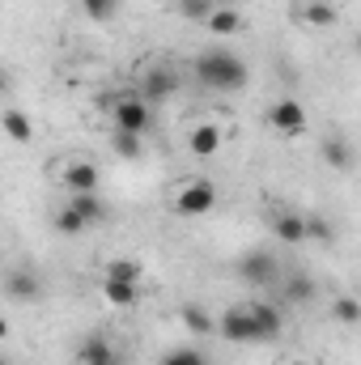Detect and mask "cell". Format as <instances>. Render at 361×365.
<instances>
[{"mask_svg":"<svg viewBox=\"0 0 361 365\" xmlns=\"http://www.w3.org/2000/svg\"><path fill=\"white\" fill-rule=\"evenodd\" d=\"M195 77H200L204 90L234 93L251 81V68H247L238 56H230V51H204V56L195 60Z\"/></svg>","mask_w":361,"mask_h":365,"instance_id":"obj_1","label":"cell"},{"mask_svg":"<svg viewBox=\"0 0 361 365\" xmlns=\"http://www.w3.org/2000/svg\"><path fill=\"white\" fill-rule=\"evenodd\" d=\"M111 119H115V132H136V136H145L149 123H153L149 102H145L141 93H123V98H115V102H111Z\"/></svg>","mask_w":361,"mask_h":365,"instance_id":"obj_2","label":"cell"},{"mask_svg":"<svg viewBox=\"0 0 361 365\" xmlns=\"http://www.w3.org/2000/svg\"><path fill=\"white\" fill-rule=\"evenodd\" d=\"M217 208V187L208 179H187L175 191V212L179 217H208Z\"/></svg>","mask_w":361,"mask_h":365,"instance_id":"obj_3","label":"cell"},{"mask_svg":"<svg viewBox=\"0 0 361 365\" xmlns=\"http://www.w3.org/2000/svg\"><path fill=\"white\" fill-rule=\"evenodd\" d=\"M217 331H221L230 344H264V336H260V323H255L251 306H234V310H225V314L217 319Z\"/></svg>","mask_w":361,"mask_h":365,"instance_id":"obj_4","label":"cell"},{"mask_svg":"<svg viewBox=\"0 0 361 365\" xmlns=\"http://www.w3.org/2000/svg\"><path fill=\"white\" fill-rule=\"evenodd\" d=\"M268 128L276 136H302L306 132V106L298 98H276L268 106Z\"/></svg>","mask_w":361,"mask_h":365,"instance_id":"obj_5","label":"cell"},{"mask_svg":"<svg viewBox=\"0 0 361 365\" xmlns=\"http://www.w3.org/2000/svg\"><path fill=\"white\" fill-rule=\"evenodd\" d=\"M276 259H272V251H247L243 259H238V276L247 280V284H272L276 280Z\"/></svg>","mask_w":361,"mask_h":365,"instance_id":"obj_6","label":"cell"},{"mask_svg":"<svg viewBox=\"0 0 361 365\" xmlns=\"http://www.w3.org/2000/svg\"><path fill=\"white\" fill-rule=\"evenodd\" d=\"M272 234H276V242H285V247H302V242H310V234H306V217H302V212H272Z\"/></svg>","mask_w":361,"mask_h":365,"instance_id":"obj_7","label":"cell"},{"mask_svg":"<svg viewBox=\"0 0 361 365\" xmlns=\"http://www.w3.org/2000/svg\"><path fill=\"white\" fill-rule=\"evenodd\" d=\"M175 90H179V77H175L171 68H149V73L141 77V98H145V102H162V98H171Z\"/></svg>","mask_w":361,"mask_h":365,"instance_id":"obj_8","label":"cell"},{"mask_svg":"<svg viewBox=\"0 0 361 365\" xmlns=\"http://www.w3.org/2000/svg\"><path fill=\"white\" fill-rule=\"evenodd\" d=\"M60 179L68 187V195H86V191H98V166L93 162H68Z\"/></svg>","mask_w":361,"mask_h":365,"instance_id":"obj_9","label":"cell"},{"mask_svg":"<svg viewBox=\"0 0 361 365\" xmlns=\"http://www.w3.org/2000/svg\"><path fill=\"white\" fill-rule=\"evenodd\" d=\"M221 128L217 123H200V128H191V140H187V149L195 153V158H213V153H221Z\"/></svg>","mask_w":361,"mask_h":365,"instance_id":"obj_10","label":"cell"},{"mask_svg":"<svg viewBox=\"0 0 361 365\" xmlns=\"http://www.w3.org/2000/svg\"><path fill=\"white\" fill-rule=\"evenodd\" d=\"M102 297H106V306L128 310V306H136L141 284H132V280H102Z\"/></svg>","mask_w":361,"mask_h":365,"instance_id":"obj_11","label":"cell"},{"mask_svg":"<svg viewBox=\"0 0 361 365\" xmlns=\"http://www.w3.org/2000/svg\"><path fill=\"white\" fill-rule=\"evenodd\" d=\"M204 30H208L213 38H234V34L243 30V17H238L234 9H213L208 21H204Z\"/></svg>","mask_w":361,"mask_h":365,"instance_id":"obj_12","label":"cell"},{"mask_svg":"<svg viewBox=\"0 0 361 365\" xmlns=\"http://www.w3.org/2000/svg\"><path fill=\"white\" fill-rule=\"evenodd\" d=\"M0 123H4V136H9L13 145H30V140H34V123H30L17 106H9V110L0 115Z\"/></svg>","mask_w":361,"mask_h":365,"instance_id":"obj_13","label":"cell"},{"mask_svg":"<svg viewBox=\"0 0 361 365\" xmlns=\"http://www.w3.org/2000/svg\"><path fill=\"white\" fill-rule=\"evenodd\" d=\"M323 162H327L332 170H349V166H353V145H349L345 136H327V140H323Z\"/></svg>","mask_w":361,"mask_h":365,"instance_id":"obj_14","label":"cell"},{"mask_svg":"<svg viewBox=\"0 0 361 365\" xmlns=\"http://www.w3.org/2000/svg\"><path fill=\"white\" fill-rule=\"evenodd\" d=\"M179 319H183V327L195 331V336H213V331H217V319H213L204 306H183Z\"/></svg>","mask_w":361,"mask_h":365,"instance_id":"obj_15","label":"cell"},{"mask_svg":"<svg viewBox=\"0 0 361 365\" xmlns=\"http://www.w3.org/2000/svg\"><path fill=\"white\" fill-rule=\"evenodd\" d=\"M68 208H77L86 217V225H98L106 221V204L98 200V191H86V195H68Z\"/></svg>","mask_w":361,"mask_h":365,"instance_id":"obj_16","label":"cell"},{"mask_svg":"<svg viewBox=\"0 0 361 365\" xmlns=\"http://www.w3.org/2000/svg\"><path fill=\"white\" fill-rule=\"evenodd\" d=\"M298 13H302V21H306V26H319V30L336 21V9H332V0H306Z\"/></svg>","mask_w":361,"mask_h":365,"instance_id":"obj_17","label":"cell"},{"mask_svg":"<svg viewBox=\"0 0 361 365\" xmlns=\"http://www.w3.org/2000/svg\"><path fill=\"white\" fill-rule=\"evenodd\" d=\"M77 361L81 365H106V361H115V349H111L106 340L93 336V340H86V344L77 349Z\"/></svg>","mask_w":361,"mask_h":365,"instance_id":"obj_18","label":"cell"},{"mask_svg":"<svg viewBox=\"0 0 361 365\" xmlns=\"http://www.w3.org/2000/svg\"><path fill=\"white\" fill-rule=\"evenodd\" d=\"M111 149H115V158L132 162V158L145 153V136H136V132H115V136H111Z\"/></svg>","mask_w":361,"mask_h":365,"instance_id":"obj_19","label":"cell"},{"mask_svg":"<svg viewBox=\"0 0 361 365\" xmlns=\"http://www.w3.org/2000/svg\"><path fill=\"white\" fill-rule=\"evenodd\" d=\"M141 276H145V268L136 259H111L102 268V280H132V284H141Z\"/></svg>","mask_w":361,"mask_h":365,"instance_id":"obj_20","label":"cell"},{"mask_svg":"<svg viewBox=\"0 0 361 365\" xmlns=\"http://www.w3.org/2000/svg\"><path fill=\"white\" fill-rule=\"evenodd\" d=\"M9 297H17V302L39 297V276L34 272H9Z\"/></svg>","mask_w":361,"mask_h":365,"instance_id":"obj_21","label":"cell"},{"mask_svg":"<svg viewBox=\"0 0 361 365\" xmlns=\"http://www.w3.org/2000/svg\"><path fill=\"white\" fill-rule=\"evenodd\" d=\"M251 314H255V323H260V336H264V340H276V336H280V314H276L272 306L255 302V306H251Z\"/></svg>","mask_w":361,"mask_h":365,"instance_id":"obj_22","label":"cell"},{"mask_svg":"<svg viewBox=\"0 0 361 365\" xmlns=\"http://www.w3.org/2000/svg\"><path fill=\"white\" fill-rule=\"evenodd\" d=\"M332 314L353 327V323H361V302L357 297H336V302H332Z\"/></svg>","mask_w":361,"mask_h":365,"instance_id":"obj_23","label":"cell"},{"mask_svg":"<svg viewBox=\"0 0 361 365\" xmlns=\"http://www.w3.org/2000/svg\"><path fill=\"white\" fill-rule=\"evenodd\" d=\"M56 230H60V234H81V230H86V217H81L77 208L64 204V208L56 212Z\"/></svg>","mask_w":361,"mask_h":365,"instance_id":"obj_24","label":"cell"},{"mask_svg":"<svg viewBox=\"0 0 361 365\" xmlns=\"http://www.w3.org/2000/svg\"><path fill=\"white\" fill-rule=\"evenodd\" d=\"M213 9H217L213 0H179V17H187V21H208Z\"/></svg>","mask_w":361,"mask_h":365,"instance_id":"obj_25","label":"cell"},{"mask_svg":"<svg viewBox=\"0 0 361 365\" xmlns=\"http://www.w3.org/2000/svg\"><path fill=\"white\" fill-rule=\"evenodd\" d=\"M81 9H86V17H93V21H111L115 9H119V0H81Z\"/></svg>","mask_w":361,"mask_h":365,"instance_id":"obj_26","label":"cell"},{"mask_svg":"<svg viewBox=\"0 0 361 365\" xmlns=\"http://www.w3.org/2000/svg\"><path fill=\"white\" fill-rule=\"evenodd\" d=\"M306 234H310V242H332V225L319 212H306Z\"/></svg>","mask_w":361,"mask_h":365,"instance_id":"obj_27","label":"cell"},{"mask_svg":"<svg viewBox=\"0 0 361 365\" xmlns=\"http://www.w3.org/2000/svg\"><path fill=\"white\" fill-rule=\"evenodd\" d=\"M162 365H204V353L200 349H175L162 357Z\"/></svg>","mask_w":361,"mask_h":365,"instance_id":"obj_28","label":"cell"},{"mask_svg":"<svg viewBox=\"0 0 361 365\" xmlns=\"http://www.w3.org/2000/svg\"><path fill=\"white\" fill-rule=\"evenodd\" d=\"M285 293H289V302H310V297H315V284H310L306 276H293Z\"/></svg>","mask_w":361,"mask_h":365,"instance_id":"obj_29","label":"cell"},{"mask_svg":"<svg viewBox=\"0 0 361 365\" xmlns=\"http://www.w3.org/2000/svg\"><path fill=\"white\" fill-rule=\"evenodd\" d=\"M106 365H123V361H119V357H115V361H106Z\"/></svg>","mask_w":361,"mask_h":365,"instance_id":"obj_30","label":"cell"},{"mask_svg":"<svg viewBox=\"0 0 361 365\" xmlns=\"http://www.w3.org/2000/svg\"><path fill=\"white\" fill-rule=\"evenodd\" d=\"M357 56H361V34H357Z\"/></svg>","mask_w":361,"mask_h":365,"instance_id":"obj_31","label":"cell"},{"mask_svg":"<svg viewBox=\"0 0 361 365\" xmlns=\"http://www.w3.org/2000/svg\"><path fill=\"white\" fill-rule=\"evenodd\" d=\"M4 365H13V361H4Z\"/></svg>","mask_w":361,"mask_h":365,"instance_id":"obj_32","label":"cell"}]
</instances>
